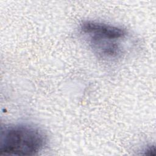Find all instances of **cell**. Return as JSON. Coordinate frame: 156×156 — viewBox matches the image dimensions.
<instances>
[{"label":"cell","instance_id":"obj_1","mask_svg":"<svg viewBox=\"0 0 156 156\" xmlns=\"http://www.w3.org/2000/svg\"><path fill=\"white\" fill-rule=\"evenodd\" d=\"M82 38L100 58L114 60L124 54L129 33L121 27L96 21H85L79 26Z\"/></svg>","mask_w":156,"mask_h":156},{"label":"cell","instance_id":"obj_2","mask_svg":"<svg viewBox=\"0 0 156 156\" xmlns=\"http://www.w3.org/2000/svg\"><path fill=\"white\" fill-rule=\"evenodd\" d=\"M46 144V135L38 127L23 124L9 125L1 130L0 154L35 155Z\"/></svg>","mask_w":156,"mask_h":156},{"label":"cell","instance_id":"obj_3","mask_svg":"<svg viewBox=\"0 0 156 156\" xmlns=\"http://www.w3.org/2000/svg\"><path fill=\"white\" fill-rule=\"evenodd\" d=\"M155 147L154 146H150L144 149V150L143 151L144 152L143 154L149 155H155Z\"/></svg>","mask_w":156,"mask_h":156}]
</instances>
